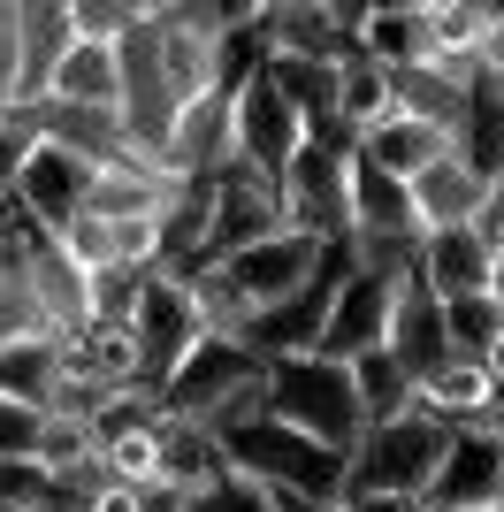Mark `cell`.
Returning <instances> with one entry per match:
<instances>
[{
  "label": "cell",
  "instance_id": "cell-19",
  "mask_svg": "<svg viewBox=\"0 0 504 512\" xmlns=\"http://www.w3.org/2000/svg\"><path fill=\"white\" fill-rule=\"evenodd\" d=\"M153 436H161V482H176V490H214V482L230 474V444H222V428H207L199 413L161 406Z\"/></svg>",
  "mask_w": 504,
  "mask_h": 512
},
{
  "label": "cell",
  "instance_id": "cell-28",
  "mask_svg": "<svg viewBox=\"0 0 504 512\" xmlns=\"http://www.w3.org/2000/svg\"><path fill=\"white\" fill-rule=\"evenodd\" d=\"M352 375H359V398H367V421H390V413H405L420 398V383H413V367L390 352V344H375V352H359L352 360Z\"/></svg>",
  "mask_w": 504,
  "mask_h": 512
},
{
  "label": "cell",
  "instance_id": "cell-24",
  "mask_svg": "<svg viewBox=\"0 0 504 512\" xmlns=\"http://www.w3.org/2000/svg\"><path fill=\"white\" fill-rule=\"evenodd\" d=\"M459 146V138H451V130H436V123H420V115H382L375 130H359V153H367V161H382V169L390 176H405V184H413L420 169H428V161H443V153Z\"/></svg>",
  "mask_w": 504,
  "mask_h": 512
},
{
  "label": "cell",
  "instance_id": "cell-40",
  "mask_svg": "<svg viewBox=\"0 0 504 512\" xmlns=\"http://www.w3.org/2000/svg\"><path fill=\"white\" fill-rule=\"evenodd\" d=\"M344 505H352V512H436L428 490H352Z\"/></svg>",
  "mask_w": 504,
  "mask_h": 512
},
{
  "label": "cell",
  "instance_id": "cell-13",
  "mask_svg": "<svg viewBox=\"0 0 504 512\" xmlns=\"http://www.w3.org/2000/svg\"><path fill=\"white\" fill-rule=\"evenodd\" d=\"M298 146H306V115L291 107V92L275 85L268 69H260L252 85H237V153H245L252 169L283 176Z\"/></svg>",
  "mask_w": 504,
  "mask_h": 512
},
{
  "label": "cell",
  "instance_id": "cell-6",
  "mask_svg": "<svg viewBox=\"0 0 504 512\" xmlns=\"http://www.w3.org/2000/svg\"><path fill=\"white\" fill-rule=\"evenodd\" d=\"M138 344H146V390H161L168 398V375L184 367V352L199 337H207V321H199V291H191V276H168V268H153L146 276V299H138Z\"/></svg>",
  "mask_w": 504,
  "mask_h": 512
},
{
  "label": "cell",
  "instance_id": "cell-45",
  "mask_svg": "<svg viewBox=\"0 0 504 512\" xmlns=\"http://www.w3.org/2000/svg\"><path fill=\"white\" fill-rule=\"evenodd\" d=\"M0 39H16V0H0Z\"/></svg>",
  "mask_w": 504,
  "mask_h": 512
},
{
  "label": "cell",
  "instance_id": "cell-33",
  "mask_svg": "<svg viewBox=\"0 0 504 512\" xmlns=\"http://www.w3.org/2000/svg\"><path fill=\"white\" fill-rule=\"evenodd\" d=\"M153 268H92V321H130Z\"/></svg>",
  "mask_w": 504,
  "mask_h": 512
},
{
  "label": "cell",
  "instance_id": "cell-30",
  "mask_svg": "<svg viewBox=\"0 0 504 512\" xmlns=\"http://www.w3.org/2000/svg\"><path fill=\"white\" fill-rule=\"evenodd\" d=\"M443 321H451V344H459V352H482L489 360V344H497V329H504V306H497V291H466V299H443Z\"/></svg>",
  "mask_w": 504,
  "mask_h": 512
},
{
  "label": "cell",
  "instance_id": "cell-3",
  "mask_svg": "<svg viewBox=\"0 0 504 512\" xmlns=\"http://www.w3.org/2000/svg\"><path fill=\"white\" fill-rule=\"evenodd\" d=\"M161 406L199 413L207 428H237V421H252V413L268 406V360H260L245 337H199L184 352V367L168 375Z\"/></svg>",
  "mask_w": 504,
  "mask_h": 512
},
{
  "label": "cell",
  "instance_id": "cell-8",
  "mask_svg": "<svg viewBox=\"0 0 504 512\" xmlns=\"http://www.w3.org/2000/svg\"><path fill=\"white\" fill-rule=\"evenodd\" d=\"M321 260H329V237L291 222V230H275V237H260V245H245V253H230L222 268H230V283L252 306H275V299H291V291H306V283L321 276Z\"/></svg>",
  "mask_w": 504,
  "mask_h": 512
},
{
  "label": "cell",
  "instance_id": "cell-11",
  "mask_svg": "<svg viewBox=\"0 0 504 512\" xmlns=\"http://www.w3.org/2000/svg\"><path fill=\"white\" fill-rule=\"evenodd\" d=\"M344 161L352 153H336V146H306L291 153V169H283V199H291V222L298 230H314L329 237V245H344L352 237V192H344Z\"/></svg>",
  "mask_w": 504,
  "mask_h": 512
},
{
  "label": "cell",
  "instance_id": "cell-50",
  "mask_svg": "<svg viewBox=\"0 0 504 512\" xmlns=\"http://www.w3.org/2000/svg\"><path fill=\"white\" fill-rule=\"evenodd\" d=\"M0 512H8V505H0Z\"/></svg>",
  "mask_w": 504,
  "mask_h": 512
},
{
  "label": "cell",
  "instance_id": "cell-12",
  "mask_svg": "<svg viewBox=\"0 0 504 512\" xmlns=\"http://www.w3.org/2000/svg\"><path fill=\"white\" fill-rule=\"evenodd\" d=\"M504 497V428L497 421H466L451 428V451H443L436 482H428V505H497Z\"/></svg>",
  "mask_w": 504,
  "mask_h": 512
},
{
  "label": "cell",
  "instance_id": "cell-23",
  "mask_svg": "<svg viewBox=\"0 0 504 512\" xmlns=\"http://www.w3.org/2000/svg\"><path fill=\"white\" fill-rule=\"evenodd\" d=\"M420 406L436 413V421H451V428L489 421V406H497V367H489L482 352H451L436 375H420Z\"/></svg>",
  "mask_w": 504,
  "mask_h": 512
},
{
  "label": "cell",
  "instance_id": "cell-20",
  "mask_svg": "<svg viewBox=\"0 0 504 512\" xmlns=\"http://www.w3.org/2000/svg\"><path fill=\"white\" fill-rule=\"evenodd\" d=\"M390 352H398L405 367H413V383L420 375H436L459 344H451V321H443V299L420 283V268L413 276H398V314H390Z\"/></svg>",
  "mask_w": 504,
  "mask_h": 512
},
{
  "label": "cell",
  "instance_id": "cell-17",
  "mask_svg": "<svg viewBox=\"0 0 504 512\" xmlns=\"http://www.w3.org/2000/svg\"><path fill=\"white\" fill-rule=\"evenodd\" d=\"M497 276V237L482 222H466V230H428L420 237V283L436 291V299H466V291H489Z\"/></svg>",
  "mask_w": 504,
  "mask_h": 512
},
{
  "label": "cell",
  "instance_id": "cell-2",
  "mask_svg": "<svg viewBox=\"0 0 504 512\" xmlns=\"http://www.w3.org/2000/svg\"><path fill=\"white\" fill-rule=\"evenodd\" d=\"M222 444H230V467H245L252 482H268V490H306V497H344L352 490V459L329 451L321 436H306V428L275 421L268 406L252 413V421L222 428Z\"/></svg>",
  "mask_w": 504,
  "mask_h": 512
},
{
  "label": "cell",
  "instance_id": "cell-31",
  "mask_svg": "<svg viewBox=\"0 0 504 512\" xmlns=\"http://www.w3.org/2000/svg\"><path fill=\"white\" fill-rule=\"evenodd\" d=\"M153 421H161V413H153ZM153 421L123 428V436H107V444H100V459H107L115 482H161V436H153Z\"/></svg>",
  "mask_w": 504,
  "mask_h": 512
},
{
  "label": "cell",
  "instance_id": "cell-29",
  "mask_svg": "<svg viewBox=\"0 0 504 512\" xmlns=\"http://www.w3.org/2000/svg\"><path fill=\"white\" fill-rule=\"evenodd\" d=\"M191 291H199V321H207V337H252V314H260V306L230 283V268H222V260H214V268H199V276H191Z\"/></svg>",
  "mask_w": 504,
  "mask_h": 512
},
{
  "label": "cell",
  "instance_id": "cell-32",
  "mask_svg": "<svg viewBox=\"0 0 504 512\" xmlns=\"http://www.w3.org/2000/svg\"><path fill=\"white\" fill-rule=\"evenodd\" d=\"M46 497H54V467H46L39 451L0 459V505L8 512H46Z\"/></svg>",
  "mask_w": 504,
  "mask_h": 512
},
{
  "label": "cell",
  "instance_id": "cell-21",
  "mask_svg": "<svg viewBox=\"0 0 504 512\" xmlns=\"http://www.w3.org/2000/svg\"><path fill=\"white\" fill-rule=\"evenodd\" d=\"M352 46L367 62H390V69L428 62V54H436V8H428V0H375V8L352 23Z\"/></svg>",
  "mask_w": 504,
  "mask_h": 512
},
{
  "label": "cell",
  "instance_id": "cell-44",
  "mask_svg": "<svg viewBox=\"0 0 504 512\" xmlns=\"http://www.w3.org/2000/svg\"><path fill=\"white\" fill-rule=\"evenodd\" d=\"M497 237V276H489V291H497V306H504V230H489Z\"/></svg>",
  "mask_w": 504,
  "mask_h": 512
},
{
  "label": "cell",
  "instance_id": "cell-15",
  "mask_svg": "<svg viewBox=\"0 0 504 512\" xmlns=\"http://www.w3.org/2000/svg\"><path fill=\"white\" fill-rule=\"evenodd\" d=\"M390 314H398V276H375V268H352L336 283V306H329V329H321V352L329 360H359L390 344Z\"/></svg>",
  "mask_w": 504,
  "mask_h": 512
},
{
  "label": "cell",
  "instance_id": "cell-46",
  "mask_svg": "<svg viewBox=\"0 0 504 512\" xmlns=\"http://www.w3.org/2000/svg\"><path fill=\"white\" fill-rule=\"evenodd\" d=\"M489 367H497V383H504V329H497V344H489Z\"/></svg>",
  "mask_w": 504,
  "mask_h": 512
},
{
  "label": "cell",
  "instance_id": "cell-18",
  "mask_svg": "<svg viewBox=\"0 0 504 512\" xmlns=\"http://www.w3.org/2000/svg\"><path fill=\"white\" fill-rule=\"evenodd\" d=\"M344 192H352V237H428L413 214V184L390 176L382 161L352 153L344 161Z\"/></svg>",
  "mask_w": 504,
  "mask_h": 512
},
{
  "label": "cell",
  "instance_id": "cell-14",
  "mask_svg": "<svg viewBox=\"0 0 504 512\" xmlns=\"http://www.w3.org/2000/svg\"><path fill=\"white\" fill-rule=\"evenodd\" d=\"M23 123L39 130V138H62V146H77L92 169L146 161V153H138V138L123 130V107H77V100H54V92H39V100L23 107Z\"/></svg>",
  "mask_w": 504,
  "mask_h": 512
},
{
  "label": "cell",
  "instance_id": "cell-41",
  "mask_svg": "<svg viewBox=\"0 0 504 512\" xmlns=\"http://www.w3.org/2000/svg\"><path fill=\"white\" fill-rule=\"evenodd\" d=\"M84 512H146V482H115V474H107Z\"/></svg>",
  "mask_w": 504,
  "mask_h": 512
},
{
  "label": "cell",
  "instance_id": "cell-42",
  "mask_svg": "<svg viewBox=\"0 0 504 512\" xmlns=\"http://www.w3.org/2000/svg\"><path fill=\"white\" fill-rule=\"evenodd\" d=\"M275 512H352L344 497H306V490H268Z\"/></svg>",
  "mask_w": 504,
  "mask_h": 512
},
{
  "label": "cell",
  "instance_id": "cell-35",
  "mask_svg": "<svg viewBox=\"0 0 504 512\" xmlns=\"http://www.w3.org/2000/svg\"><path fill=\"white\" fill-rule=\"evenodd\" d=\"M31 138L39 130L23 123V107L0 115V214H16V184H23V161H31Z\"/></svg>",
  "mask_w": 504,
  "mask_h": 512
},
{
  "label": "cell",
  "instance_id": "cell-25",
  "mask_svg": "<svg viewBox=\"0 0 504 512\" xmlns=\"http://www.w3.org/2000/svg\"><path fill=\"white\" fill-rule=\"evenodd\" d=\"M46 92H54V100H77V107H123V46L77 39Z\"/></svg>",
  "mask_w": 504,
  "mask_h": 512
},
{
  "label": "cell",
  "instance_id": "cell-7",
  "mask_svg": "<svg viewBox=\"0 0 504 512\" xmlns=\"http://www.w3.org/2000/svg\"><path fill=\"white\" fill-rule=\"evenodd\" d=\"M291 230V199H283V176L252 169L245 153H237L230 169L214 176V260L245 253V245H260V237Z\"/></svg>",
  "mask_w": 504,
  "mask_h": 512
},
{
  "label": "cell",
  "instance_id": "cell-5",
  "mask_svg": "<svg viewBox=\"0 0 504 512\" xmlns=\"http://www.w3.org/2000/svg\"><path fill=\"white\" fill-rule=\"evenodd\" d=\"M16 230H23V283H31V299L46 306V329H54V337H77L84 321H92V268L69 253L62 230H46L31 214H16Z\"/></svg>",
  "mask_w": 504,
  "mask_h": 512
},
{
  "label": "cell",
  "instance_id": "cell-43",
  "mask_svg": "<svg viewBox=\"0 0 504 512\" xmlns=\"http://www.w3.org/2000/svg\"><path fill=\"white\" fill-rule=\"evenodd\" d=\"M199 490H176V482H146V512H191Z\"/></svg>",
  "mask_w": 504,
  "mask_h": 512
},
{
  "label": "cell",
  "instance_id": "cell-38",
  "mask_svg": "<svg viewBox=\"0 0 504 512\" xmlns=\"http://www.w3.org/2000/svg\"><path fill=\"white\" fill-rule=\"evenodd\" d=\"M62 237H69V253H77L84 268H107V260H115V222H107V214H92V207H84Z\"/></svg>",
  "mask_w": 504,
  "mask_h": 512
},
{
  "label": "cell",
  "instance_id": "cell-47",
  "mask_svg": "<svg viewBox=\"0 0 504 512\" xmlns=\"http://www.w3.org/2000/svg\"><path fill=\"white\" fill-rule=\"evenodd\" d=\"M489 421H497V428H504V383H497V406H489Z\"/></svg>",
  "mask_w": 504,
  "mask_h": 512
},
{
  "label": "cell",
  "instance_id": "cell-48",
  "mask_svg": "<svg viewBox=\"0 0 504 512\" xmlns=\"http://www.w3.org/2000/svg\"><path fill=\"white\" fill-rule=\"evenodd\" d=\"M451 512H504V505H451Z\"/></svg>",
  "mask_w": 504,
  "mask_h": 512
},
{
  "label": "cell",
  "instance_id": "cell-4",
  "mask_svg": "<svg viewBox=\"0 0 504 512\" xmlns=\"http://www.w3.org/2000/svg\"><path fill=\"white\" fill-rule=\"evenodd\" d=\"M443 451H451V421H436V413L413 398L405 413L367 428V444L352 451V490H428L436 467H443Z\"/></svg>",
  "mask_w": 504,
  "mask_h": 512
},
{
  "label": "cell",
  "instance_id": "cell-39",
  "mask_svg": "<svg viewBox=\"0 0 504 512\" xmlns=\"http://www.w3.org/2000/svg\"><path fill=\"white\" fill-rule=\"evenodd\" d=\"M39 428H46V413H39V406H16V398H0V459H23V451H39Z\"/></svg>",
  "mask_w": 504,
  "mask_h": 512
},
{
  "label": "cell",
  "instance_id": "cell-22",
  "mask_svg": "<svg viewBox=\"0 0 504 512\" xmlns=\"http://www.w3.org/2000/svg\"><path fill=\"white\" fill-rule=\"evenodd\" d=\"M77 46V16L69 0H16V62H23V107L54 85L62 54Z\"/></svg>",
  "mask_w": 504,
  "mask_h": 512
},
{
  "label": "cell",
  "instance_id": "cell-1",
  "mask_svg": "<svg viewBox=\"0 0 504 512\" xmlns=\"http://www.w3.org/2000/svg\"><path fill=\"white\" fill-rule=\"evenodd\" d=\"M268 413L306 428V436H321V444L344 451V459H352V451L367 444V428H375L352 360H329V352H283V360H268Z\"/></svg>",
  "mask_w": 504,
  "mask_h": 512
},
{
  "label": "cell",
  "instance_id": "cell-34",
  "mask_svg": "<svg viewBox=\"0 0 504 512\" xmlns=\"http://www.w3.org/2000/svg\"><path fill=\"white\" fill-rule=\"evenodd\" d=\"M184 23L214 31V39H230V31H252V23H268V0H168Z\"/></svg>",
  "mask_w": 504,
  "mask_h": 512
},
{
  "label": "cell",
  "instance_id": "cell-10",
  "mask_svg": "<svg viewBox=\"0 0 504 512\" xmlns=\"http://www.w3.org/2000/svg\"><path fill=\"white\" fill-rule=\"evenodd\" d=\"M92 161H84L77 146H62V138H31V161H23V184H16V214H31V222H46V230H69L84 214V199H92Z\"/></svg>",
  "mask_w": 504,
  "mask_h": 512
},
{
  "label": "cell",
  "instance_id": "cell-36",
  "mask_svg": "<svg viewBox=\"0 0 504 512\" xmlns=\"http://www.w3.org/2000/svg\"><path fill=\"white\" fill-rule=\"evenodd\" d=\"M23 337H46V306L31 299V283H0V352L8 344H23Z\"/></svg>",
  "mask_w": 504,
  "mask_h": 512
},
{
  "label": "cell",
  "instance_id": "cell-26",
  "mask_svg": "<svg viewBox=\"0 0 504 512\" xmlns=\"http://www.w3.org/2000/svg\"><path fill=\"white\" fill-rule=\"evenodd\" d=\"M62 360H69V337H23L0 352V398H16V406H54V383H62Z\"/></svg>",
  "mask_w": 504,
  "mask_h": 512
},
{
  "label": "cell",
  "instance_id": "cell-49",
  "mask_svg": "<svg viewBox=\"0 0 504 512\" xmlns=\"http://www.w3.org/2000/svg\"><path fill=\"white\" fill-rule=\"evenodd\" d=\"M268 8H306V0H268Z\"/></svg>",
  "mask_w": 504,
  "mask_h": 512
},
{
  "label": "cell",
  "instance_id": "cell-9",
  "mask_svg": "<svg viewBox=\"0 0 504 512\" xmlns=\"http://www.w3.org/2000/svg\"><path fill=\"white\" fill-rule=\"evenodd\" d=\"M230 161H237V92L207 85L184 100V115H176V130L161 146V169L168 176H222Z\"/></svg>",
  "mask_w": 504,
  "mask_h": 512
},
{
  "label": "cell",
  "instance_id": "cell-16",
  "mask_svg": "<svg viewBox=\"0 0 504 512\" xmlns=\"http://www.w3.org/2000/svg\"><path fill=\"white\" fill-rule=\"evenodd\" d=\"M489 199H497V176L474 169L459 146L413 176V214H420V230H466V222H482V214H489Z\"/></svg>",
  "mask_w": 504,
  "mask_h": 512
},
{
  "label": "cell",
  "instance_id": "cell-37",
  "mask_svg": "<svg viewBox=\"0 0 504 512\" xmlns=\"http://www.w3.org/2000/svg\"><path fill=\"white\" fill-rule=\"evenodd\" d=\"M191 512H275V497H268V482H252L245 467H230L214 490H199V505Z\"/></svg>",
  "mask_w": 504,
  "mask_h": 512
},
{
  "label": "cell",
  "instance_id": "cell-27",
  "mask_svg": "<svg viewBox=\"0 0 504 512\" xmlns=\"http://www.w3.org/2000/svg\"><path fill=\"white\" fill-rule=\"evenodd\" d=\"M336 107H344V123L352 130H375L382 115H398V77L390 62H367V54H344V85H336Z\"/></svg>",
  "mask_w": 504,
  "mask_h": 512
}]
</instances>
